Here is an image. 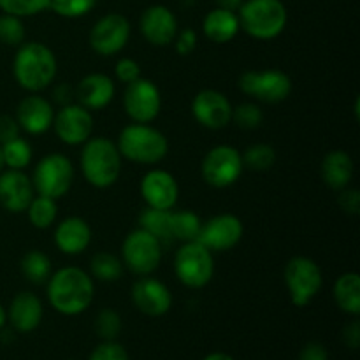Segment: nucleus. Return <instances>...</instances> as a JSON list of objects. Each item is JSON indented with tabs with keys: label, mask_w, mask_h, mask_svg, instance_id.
Returning a JSON list of instances; mask_svg holds the SVG:
<instances>
[{
	"label": "nucleus",
	"mask_w": 360,
	"mask_h": 360,
	"mask_svg": "<svg viewBox=\"0 0 360 360\" xmlns=\"http://www.w3.org/2000/svg\"><path fill=\"white\" fill-rule=\"evenodd\" d=\"M94 297V278L79 267H63L49 276V304L62 315H81L90 308Z\"/></svg>",
	"instance_id": "nucleus-1"
},
{
	"label": "nucleus",
	"mask_w": 360,
	"mask_h": 360,
	"mask_svg": "<svg viewBox=\"0 0 360 360\" xmlns=\"http://www.w3.org/2000/svg\"><path fill=\"white\" fill-rule=\"evenodd\" d=\"M55 53L42 42H25L13 62L14 79L30 94L46 90L56 76Z\"/></svg>",
	"instance_id": "nucleus-2"
},
{
	"label": "nucleus",
	"mask_w": 360,
	"mask_h": 360,
	"mask_svg": "<svg viewBox=\"0 0 360 360\" xmlns=\"http://www.w3.org/2000/svg\"><path fill=\"white\" fill-rule=\"evenodd\" d=\"M81 172L95 188H109L122 174V155L112 141L90 137L81 151Z\"/></svg>",
	"instance_id": "nucleus-3"
},
{
	"label": "nucleus",
	"mask_w": 360,
	"mask_h": 360,
	"mask_svg": "<svg viewBox=\"0 0 360 360\" xmlns=\"http://www.w3.org/2000/svg\"><path fill=\"white\" fill-rule=\"evenodd\" d=\"M116 148L127 160L151 165L167 157L169 141L160 130L148 123H132L120 132Z\"/></svg>",
	"instance_id": "nucleus-4"
},
{
	"label": "nucleus",
	"mask_w": 360,
	"mask_h": 360,
	"mask_svg": "<svg viewBox=\"0 0 360 360\" xmlns=\"http://www.w3.org/2000/svg\"><path fill=\"white\" fill-rule=\"evenodd\" d=\"M239 27L253 39H276L287 25V9L281 0H248L239 7Z\"/></svg>",
	"instance_id": "nucleus-5"
},
{
	"label": "nucleus",
	"mask_w": 360,
	"mask_h": 360,
	"mask_svg": "<svg viewBox=\"0 0 360 360\" xmlns=\"http://www.w3.org/2000/svg\"><path fill=\"white\" fill-rule=\"evenodd\" d=\"M174 273L185 287H206L214 274L213 252L200 241L183 243L176 253Z\"/></svg>",
	"instance_id": "nucleus-6"
},
{
	"label": "nucleus",
	"mask_w": 360,
	"mask_h": 360,
	"mask_svg": "<svg viewBox=\"0 0 360 360\" xmlns=\"http://www.w3.org/2000/svg\"><path fill=\"white\" fill-rule=\"evenodd\" d=\"M283 276L292 302L297 308L308 306L322 290V271L319 264L308 257H294L288 260Z\"/></svg>",
	"instance_id": "nucleus-7"
},
{
	"label": "nucleus",
	"mask_w": 360,
	"mask_h": 360,
	"mask_svg": "<svg viewBox=\"0 0 360 360\" xmlns=\"http://www.w3.org/2000/svg\"><path fill=\"white\" fill-rule=\"evenodd\" d=\"M74 181V165L65 155L51 153L41 158L34 171L32 185L37 195L60 199L70 190Z\"/></svg>",
	"instance_id": "nucleus-8"
},
{
	"label": "nucleus",
	"mask_w": 360,
	"mask_h": 360,
	"mask_svg": "<svg viewBox=\"0 0 360 360\" xmlns=\"http://www.w3.org/2000/svg\"><path fill=\"white\" fill-rule=\"evenodd\" d=\"M123 266L137 276H150L162 262V241L143 229H136L122 245Z\"/></svg>",
	"instance_id": "nucleus-9"
},
{
	"label": "nucleus",
	"mask_w": 360,
	"mask_h": 360,
	"mask_svg": "<svg viewBox=\"0 0 360 360\" xmlns=\"http://www.w3.org/2000/svg\"><path fill=\"white\" fill-rule=\"evenodd\" d=\"M239 88L255 101L278 104L292 94V79L280 69L248 70L239 77Z\"/></svg>",
	"instance_id": "nucleus-10"
},
{
	"label": "nucleus",
	"mask_w": 360,
	"mask_h": 360,
	"mask_svg": "<svg viewBox=\"0 0 360 360\" xmlns=\"http://www.w3.org/2000/svg\"><path fill=\"white\" fill-rule=\"evenodd\" d=\"M243 157L234 146L220 144L211 148L202 160V178L213 188H227L241 176Z\"/></svg>",
	"instance_id": "nucleus-11"
},
{
	"label": "nucleus",
	"mask_w": 360,
	"mask_h": 360,
	"mask_svg": "<svg viewBox=\"0 0 360 360\" xmlns=\"http://www.w3.org/2000/svg\"><path fill=\"white\" fill-rule=\"evenodd\" d=\"M123 108L134 123H150L160 115L162 95L157 84L150 79L132 81L123 94Z\"/></svg>",
	"instance_id": "nucleus-12"
},
{
	"label": "nucleus",
	"mask_w": 360,
	"mask_h": 360,
	"mask_svg": "<svg viewBox=\"0 0 360 360\" xmlns=\"http://www.w3.org/2000/svg\"><path fill=\"white\" fill-rule=\"evenodd\" d=\"M130 39V23L122 14H108L94 25L90 46L102 56H112L122 51Z\"/></svg>",
	"instance_id": "nucleus-13"
},
{
	"label": "nucleus",
	"mask_w": 360,
	"mask_h": 360,
	"mask_svg": "<svg viewBox=\"0 0 360 360\" xmlns=\"http://www.w3.org/2000/svg\"><path fill=\"white\" fill-rule=\"evenodd\" d=\"M53 129L58 139L69 146L84 144L94 132V116L83 105L65 104L55 115Z\"/></svg>",
	"instance_id": "nucleus-14"
},
{
	"label": "nucleus",
	"mask_w": 360,
	"mask_h": 360,
	"mask_svg": "<svg viewBox=\"0 0 360 360\" xmlns=\"http://www.w3.org/2000/svg\"><path fill=\"white\" fill-rule=\"evenodd\" d=\"M231 101L218 90H200L192 101V115L202 127L211 130L225 129L232 122Z\"/></svg>",
	"instance_id": "nucleus-15"
},
{
	"label": "nucleus",
	"mask_w": 360,
	"mask_h": 360,
	"mask_svg": "<svg viewBox=\"0 0 360 360\" xmlns=\"http://www.w3.org/2000/svg\"><path fill=\"white\" fill-rule=\"evenodd\" d=\"M243 232L245 229L236 214H217L202 224L197 241L207 246L211 252H227L241 241Z\"/></svg>",
	"instance_id": "nucleus-16"
},
{
	"label": "nucleus",
	"mask_w": 360,
	"mask_h": 360,
	"mask_svg": "<svg viewBox=\"0 0 360 360\" xmlns=\"http://www.w3.org/2000/svg\"><path fill=\"white\" fill-rule=\"evenodd\" d=\"M141 195L148 207L172 210L179 197L178 181L164 169H151L141 179Z\"/></svg>",
	"instance_id": "nucleus-17"
},
{
	"label": "nucleus",
	"mask_w": 360,
	"mask_h": 360,
	"mask_svg": "<svg viewBox=\"0 0 360 360\" xmlns=\"http://www.w3.org/2000/svg\"><path fill=\"white\" fill-rule=\"evenodd\" d=\"M132 301L144 315L162 316L171 309L172 294L157 278L143 276L132 285Z\"/></svg>",
	"instance_id": "nucleus-18"
},
{
	"label": "nucleus",
	"mask_w": 360,
	"mask_h": 360,
	"mask_svg": "<svg viewBox=\"0 0 360 360\" xmlns=\"http://www.w3.org/2000/svg\"><path fill=\"white\" fill-rule=\"evenodd\" d=\"M141 34L150 44L167 46L178 35V20L165 6H151L141 16Z\"/></svg>",
	"instance_id": "nucleus-19"
},
{
	"label": "nucleus",
	"mask_w": 360,
	"mask_h": 360,
	"mask_svg": "<svg viewBox=\"0 0 360 360\" xmlns=\"http://www.w3.org/2000/svg\"><path fill=\"white\" fill-rule=\"evenodd\" d=\"M14 118H16L20 129H23L27 134L41 136V134L48 132L53 127L55 109H53L51 102H49L48 98L34 94L25 97L23 101L18 104L16 116H14Z\"/></svg>",
	"instance_id": "nucleus-20"
},
{
	"label": "nucleus",
	"mask_w": 360,
	"mask_h": 360,
	"mask_svg": "<svg viewBox=\"0 0 360 360\" xmlns=\"http://www.w3.org/2000/svg\"><path fill=\"white\" fill-rule=\"evenodd\" d=\"M32 179L23 171L9 169L0 172V204L9 213H23L34 199Z\"/></svg>",
	"instance_id": "nucleus-21"
},
{
	"label": "nucleus",
	"mask_w": 360,
	"mask_h": 360,
	"mask_svg": "<svg viewBox=\"0 0 360 360\" xmlns=\"http://www.w3.org/2000/svg\"><path fill=\"white\" fill-rule=\"evenodd\" d=\"M115 81L101 72L84 76L79 81L76 90V97L79 101V105L86 108L88 111H98V109L108 108L112 102V98H115Z\"/></svg>",
	"instance_id": "nucleus-22"
},
{
	"label": "nucleus",
	"mask_w": 360,
	"mask_h": 360,
	"mask_svg": "<svg viewBox=\"0 0 360 360\" xmlns=\"http://www.w3.org/2000/svg\"><path fill=\"white\" fill-rule=\"evenodd\" d=\"M91 227L79 217H69L55 229V245L65 255H79L90 246Z\"/></svg>",
	"instance_id": "nucleus-23"
},
{
	"label": "nucleus",
	"mask_w": 360,
	"mask_h": 360,
	"mask_svg": "<svg viewBox=\"0 0 360 360\" xmlns=\"http://www.w3.org/2000/svg\"><path fill=\"white\" fill-rule=\"evenodd\" d=\"M42 302L32 292H20L14 295L9 306V322L18 333H32L39 327L42 320Z\"/></svg>",
	"instance_id": "nucleus-24"
},
{
	"label": "nucleus",
	"mask_w": 360,
	"mask_h": 360,
	"mask_svg": "<svg viewBox=\"0 0 360 360\" xmlns=\"http://www.w3.org/2000/svg\"><path fill=\"white\" fill-rule=\"evenodd\" d=\"M323 183L333 190H343L354 178V160L343 150H334L323 157L320 165Z\"/></svg>",
	"instance_id": "nucleus-25"
},
{
	"label": "nucleus",
	"mask_w": 360,
	"mask_h": 360,
	"mask_svg": "<svg viewBox=\"0 0 360 360\" xmlns=\"http://www.w3.org/2000/svg\"><path fill=\"white\" fill-rule=\"evenodd\" d=\"M202 30L211 42L225 44V42H231L238 35L241 27H239V18L234 11L217 7V9L210 11L206 14Z\"/></svg>",
	"instance_id": "nucleus-26"
},
{
	"label": "nucleus",
	"mask_w": 360,
	"mask_h": 360,
	"mask_svg": "<svg viewBox=\"0 0 360 360\" xmlns=\"http://www.w3.org/2000/svg\"><path fill=\"white\" fill-rule=\"evenodd\" d=\"M334 299L341 311L357 316L360 313V276L357 273L341 274L334 285Z\"/></svg>",
	"instance_id": "nucleus-27"
},
{
	"label": "nucleus",
	"mask_w": 360,
	"mask_h": 360,
	"mask_svg": "<svg viewBox=\"0 0 360 360\" xmlns=\"http://www.w3.org/2000/svg\"><path fill=\"white\" fill-rule=\"evenodd\" d=\"M51 259L41 250H30L21 259V273L25 274L30 283L41 285L46 283L51 276Z\"/></svg>",
	"instance_id": "nucleus-28"
},
{
	"label": "nucleus",
	"mask_w": 360,
	"mask_h": 360,
	"mask_svg": "<svg viewBox=\"0 0 360 360\" xmlns=\"http://www.w3.org/2000/svg\"><path fill=\"white\" fill-rule=\"evenodd\" d=\"M202 220L192 211H172L171 210V239L181 243L197 241Z\"/></svg>",
	"instance_id": "nucleus-29"
},
{
	"label": "nucleus",
	"mask_w": 360,
	"mask_h": 360,
	"mask_svg": "<svg viewBox=\"0 0 360 360\" xmlns=\"http://www.w3.org/2000/svg\"><path fill=\"white\" fill-rule=\"evenodd\" d=\"M139 229L150 232L160 241L171 239V210H157V207H146L139 218Z\"/></svg>",
	"instance_id": "nucleus-30"
},
{
	"label": "nucleus",
	"mask_w": 360,
	"mask_h": 360,
	"mask_svg": "<svg viewBox=\"0 0 360 360\" xmlns=\"http://www.w3.org/2000/svg\"><path fill=\"white\" fill-rule=\"evenodd\" d=\"M91 276L101 281H118L123 274V262L116 255L108 252L95 253L90 260Z\"/></svg>",
	"instance_id": "nucleus-31"
},
{
	"label": "nucleus",
	"mask_w": 360,
	"mask_h": 360,
	"mask_svg": "<svg viewBox=\"0 0 360 360\" xmlns=\"http://www.w3.org/2000/svg\"><path fill=\"white\" fill-rule=\"evenodd\" d=\"M28 220L35 229H49L56 220L58 214V207H56V200L49 199V197L37 195L32 199V202L27 207Z\"/></svg>",
	"instance_id": "nucleus-32"
},
{
	"label": "nucleus",
	"mask_w": 360,
	"mask_h": 360,
	"mask_svg": "<svg viewBox=\"0 0 360 360\" xmlns=\"http://www.w3.org/2000/svg\"><path fill=\"white\" fill-rule=\"evenodd\" d=\"M0 146H2L4 164H6V167L16 169V171H23L27 165H30L32 146L28 144V141L23 139V137L11 139L7 141V143L0 144Z\"/></svg>",
	"instance_id": "nucleus-33"
},
{
	"label": "nucleus",
	"mask_w": 360,
	"mask_h": 360,
	"mask_svg": "<svg viewBox=\"0 0 360 360\" xmlns=\"http://www.w3.org/2000/svg\"><path fill=\"white\" fill-rule=\"evenodd\" d=\"M243 165H246L252 171H267L274 165L276 162V151L271 144L266 143H257L252 144L241 153Z\"/></svg>",
	"instance_id": "nucleus-34"
},
{
	"label": "nucleus",
	"mask_w": 360,
	"mask_h": 360,
	"mask_svg": "<svg viewBox=\"0 0 360 360\" xmlns=\"http://www.w3.org/2000/svg\"><path fill=\"white\" fill-rule=\"evenodd\" d=\"M25 39V25L20 16L4 13L0 16V42L7 46H21Z\"/></svg>",
	"instance_id": "nucleus-35"
},
{
	"label": "nucleus",
	"mask_w": 360,
	"mask_h": 360,
	"mask_svg": "<svg viewBox=\"0 0 360 360\" xmlns=\"http://www.w3.org/2000/svg\"><path fill=\"white\" fill-rule=\"evenodd\" d=\"M51 0H0V9L14 16H34L48 9Z\"/></svg>",
	"instance_id": "nucleus-36"
},
{
	"label": "nucleus",
	"mask_w": 360,
	"mask_h": 360,
	"mask_svg": "<svg viewBox=\"0 0 360 360\" xmlns=\"http://www.w3.org/2000/svg\"><path fill=\"white\" fill-rule=\"evenodd\" d=\"M97 0H51L49 9L62 18H79L90 13Z\"/></svg>",
	"instance_id": "nucleus-37"
},
{
	"label": "nucleus",
	"mask_w": 360,
	"mask_h": 360,
	"mask_svg": "<svg viewBox=\"0 0 360 360\" xmlns=\"http://www.w3.org/2000/svg\"><path fill=\"white\" fill-rule=\"evenodd\" d=\"M95 329L104 341H115L122 330V319L115 309H102L97 315Z\"/></svg>",
	"instance_id": "nucleus-38"
},
{
	"label": "nucleus",
	"mask_w": 360,
	"mask_h": 360,
	"mask_svg": "<svg viewBox=\"0 0 360 360\" xmlns=\"http://www.w3.org/2000/svg\"><path fill=\"white\" fill-rule=\"evenodd\" d=\"M232 120L238 123V127L245 130H253L257 127H260L264 120L262 109L257 104H252V102H245V104L238 105V108L232 111Z\"/></svg>",
	"instance_id": "nucleus-39"
},
{
	"label": "nucleus",
	"mask_w": 360,
	"mask_h": 360,
	"mask_svg": "<svg viewBox=\"0 0 360 360\" xmlns=\"http://www.w3.org/2000/svg\"><path fill=\"white\" fill-rule=\"evenodd\" d=\"M90 360H129V354L116 341H104L91 352Z\"/></svg>",
	"instance_id": "nucleus-40"
},
{
	"label": "nucleus",
	"mask_w": 360,
	"mask_h": 360,
	"mask_svg": "<svg viewBox=\"0 0 360 360\" xmlns=\"http://www.w3.org/2000/svg\"><path fill=\"white\" fill-rule=\"evenodd\" d=\"M115 74H116V79L122 81V83L125 84H130L132 81L139 79L141 77V67L136 60L122 58L118 60V63H116Z\"/></svg>",
	"instance_id": "nucleus-41"
},
{
	"label": "nucleus",
	"mask_w": 360,
	"mask_h": 360,
	"mask_svg": "<svg viewBox=\"0 0 360 360\" xmlns=\"http://www.w3.org/2000/svg\"><path fill=\"white\" fill-rule=\"evenodd\" d=\"M340 202L341 210L347 211L348 214H359L360 213V193L355 188H343L340 190Z\"/></svg>",
	"instance_id": "nucleus-42"
},
{
	"label": "nucleus",
	"mask_w": 360,
	"mask_h": 360,
	"mask_svg": "<svg viewBox=\"0 0 360 360\" xmlns=\"http://www.w3.org/2000/svg\"><path fill=\"white\" fill-rule=\"evenodd\" d=\"M20 130L16 118L9 115H0V144L20 137Z\"/></svg>",
	"instance_id": "nucleus-43"
},
{
	"label": "nucleus",
	"mask_w": 360,
	"mask_h": 360,
	"mask_svg": "<svg viewBox=\"0 0 360 360\" xmlns=\"http://www.w3.org/2000/svg\"><path fill=\"white\" fill-rule=\"evenodd\" d=\"M174 41H176V49H178L179 55L186 56L195 49L197 34L193 30H190V28H186V30L179 32V34L176 35Z\"/></svg>",
	"instance_id": "nucleus-44"
},
{
	"label": "nucleus",
	"mask_w": 360,
	"mask_h": 360,
	"mask_svg": "<svg viewBox=\"0 0 360 360\" xmlns=\"http://www.w3.org/2000/svg\"><path fill=\"white\" fill-rule=\"evenodd\" d=\"M299 360H327V350L320 343H308L299 354Z\"/></svg>",
	"instance_id": "nucleus-45"
},
{
	"label": "nucleus",
	"mask_w": 360,
	"mask_h": 360,
	"mask_svg": "<svg viewBox=\"0 0 360 360\" xmlns=\"http://www.w3.org/2000/svg\"><path fill=\"white\" fill-rule=\"evenodd\" d=\"M345 343L348 345L350 348L357 350L360 345V323L359 320H354L350 326H347L345 329Z\"/></svg>",
	"instance_id": "nucleus-46"
},
{
	"label": "nucleus",
	"mask_w": 360,
	"mask_h": 360,
	"mask_svg": "<svg viewBox=\"0 0 360 360\" xmlns=\"http://www.w3.org/2000/svg\"><path fill=\"white\" fill-rule=\"evenodd\" d=\"M243 2L245 0H217L218 7H221V9H227V11H239V7L243 6Z\"/></svg>",
	"instance_id": "nucleus-47"
},
{
	"label": "nucleus",
	"mask_w": 360,
	"mask_h": 360,
	"mask_svg": "<svg viewBox=\"0 0 360 360\" xmlns=\"http://www.w3.org/2000/svg\"><path fill=\"white\" fill-rule=\"evenodd\" d=\"M202 360H234V357H231L229 354H221V352H214V354H210Z\"/></svg>",
	"instance_id": "nucleus-48"
},
{
	"label": "nucleus",
	"mask_w": 360,
	"mask_h": 360,
	"mask_svg": "<svg viewBox=\"0 0 360 360\" xmlns=\"http://www.w3.org/2000/svg\"><path fill=\"white\" fill-rule=\"evenodd\" d=\"M6 322H7V311H6V308H4V306L0 304V329H2V327L6 326Z\"/></svg>",
	"instance_id": "nucleus-49"
},
{
	"label": "nucleus",
	"mask_w": 360,
	"mask_h": 360,
	"mask_svg": "<svg viewBox=\"0 0 360 360\" xmlns=\"http://www.w3.org/2000/svg\"><path fill=\"white\" fill-rule=\"evenodd\" d=\"M6 167V164H4V155H2V146H0V172H2V169Z\"/></svg>",
	"instance_id": "nucleus-50"
}]
</instances>
